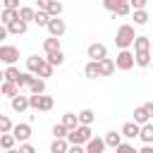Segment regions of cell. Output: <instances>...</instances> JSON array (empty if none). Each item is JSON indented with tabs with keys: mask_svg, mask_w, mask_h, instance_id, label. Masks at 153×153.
Segmentation results:
<instances>
[{
	"mask_svg": "<svg viewBox=\"0 0 153 153\" xmlns=\"http://www.w3.org/2000/svg\"><path fill=\"white\" fill-rule=\"evenodd\" d=\"M134 38H136L134 26H131V24H122V26L117 29V33H115V45H117L120 50H129V45H134Z\"/></svg>",
	"mask_w": 153,
	"mask_h": 153,
	"instance_id": "6da1fadb",
	"label": "cell"
},
{
	"mask_svg": "<svg viewBox=\"0 0 153 153\" xmlns=\"http://www.w3.org/2000/svg\"><path fill=\"white\" fill-rule=\"evenodd\" d=\"M91 139H93V134H91V127H81V124L67 134V143H69V146H86Z\"/></svg>",
	"mask_w": 153,
	"mask_h": 153,
	"instance_id": "7a4b0ae2",
	"label": "cell"
},
{
	"mask_svg": "<svg viewBox=\"0 0 153 153\" xmlns=\"http://www.w3.org/2000/svg\"><path fill=\"white\" fill-rule=\"evenodd\" d=\"M53 105H55L53 96H29V108H33V110L48 112V110H53Z\"/></svg>",
	"mask_w": 153,
	"mask_h": 153,
	"instance_id": "3957f363",
	"label": "cell"
},
{
	"mask_svg": "<svg viewBox=\"0 0 153 153\" xmlns=\"http://www.w3.org/2000/svg\"><path fill=\"white\" fill-rule=\"evenodd\" d=\"M19 60V48L17 45H2L0 43V62H5L7 67H14Z\"/></svg>",
	"mask_w": 153,
	"mask_h": 153,
	"instance_id": "277c9868",
	"label": "cell"
},
{
	"mask_svg": "<svg viewBox=\"0 0 153 153\" xmlns=\"http://www.w3.org/2000/svg\"><path fill=\"white\" fill-rule=\"evenodd\" d=\"M131 67H134V53H129V50H120L117 57H115V69L129 72Z\"/></svg>",
	"mask_w": 153,
	"mask_h": 153,
	"instance_id": "5b68a950",
	"label": "cell"
},
{
	"mask_svg": "<svg viewBox=\"0 0 153 153\" xmlns=\"http://www.w3.org/2000/svg\"><path fill=\"white\" fill-rule=\"evenodd\" d=\"M48 33H50V38H60L65 31H67V26H65V19H60V17H50V22H48Z\"/></svg>",
	"mask_w": 153,
	"mask_h": 153,
	"instance_id": "8992f818",
	"label": "cell"
},
{
	"mask_svg": "<svg viewBox=\"0 0 153 153\" xmlns=\"http://www.w3.org/2000/svg\"><path fill=\"white\" fill-rule=\"evenodd\" d=\"M86 55L91 57V62H100V60L108 57V48H105L103 43H91V45L86 48Z\"/></svg>",
	"mask_w": 153,
	"mask_h": 153,
	"instance_id": "52a82bcc",
	"label": "cell"
},
{
	"mask_svg": "<svg viewBox=\"0 0 153 153\" xmlns=\"http://www.w3.org/2000/svg\"><path fill=\"white\" fill-rule=\"evenodd\" d=\"M12 136H14V141L26 143L29 136H31V124H29V122H19V124H14V127H12Z\"/></svg>",
	"mask_w": 153,
	"mask_h": 153,
	"instance_id": "ba28073f",
	"label": "cell"
},
{
	"mask_svg": "<svg viewBox=\"0 0 153 153\" xmlns=\"http://www.w3.org/2000/svg\"><path fill=\"white\" fill-rule=\"evenodd\" d=\"M139 53H151V38L148 36H136L134 38V55Z\"/></svg>",
	"mask_w": 153,
	"mask_h": 153,
	"instance_id": "9c48e42d",
	"label": "cell"
},
{
	"mask_svg": "<svg viewBox=\"0 0 153 153\" xmlns=\"http://www.w3.org/2000/svg\"><path fill=\"white\" fill-rule=\"evenodd\" d=\"M5 29H7V33H12V36H22V33H26L29 24H26V22H22V19H14V22H12V24H7Z\"/></svg>",
	"mask_w": 153,
	"mask_h": 153,
	"instance_id": "30bf717a",
	"label": "cell"
},
{
	"mask_svg": "<svg viewBox=\"0 0 153 153\" xmlns=\"http://www.w3.org/2000/svg\"><path fill=\"white\" fill-rule=\"evenodd\" d=\"M115 72V60L112 57H105L98 62V76H110Z\"/></svg>",
	"mask_w": 153,
	"mask_h": 153,
	"instance_id": "8fae6325",
	"label": "cell"
},
{
	"mask_svg": "<svg viewBox=\"0 0 153 153\" xmlns=\"http://www.w3.org/2000/svg\"><path fill=\"white\" fill-rule=\"evenodd\" d=\"M10 105H12L14 112H26V110H29V96H22V93H19L17 98L10 100Z\"/></svg>",
	"mask_w": 153,
	"mask_h": 153,
	"instance_id": "7c38bea8",
	"label": "cell"
},
{
	"mask_svg": "<svg viewBox=\"0 0 153 153\" xmlns=\"http://www.w3.org/2000/svg\"><path fill=\"white\" fill-rule=\"evenodd\" d=\"M139 139H141L146 146H153V122H148V124H143V127L139 129Z\"/></svg>",
	"mask_w": 153,
	"mask_h": 153,
	"instance_id": "4fadbf2b",
	"label": "cell"
},
{
	"mask_svg": "<svg viewBox=\"0 0 153 153\" xmlns=\"http://www.w3.org/2000/svg\"><path fill=\"white\" fill-rule=\"evenodd\" d=\"M43 50H45V57L60 53V50H62V48H60V38H45V41H43Z\"/></svg>",
	"mask_w": 153,
	"mask_h": 153,
	"instance_id": "5bb4252c",
	"label": "cell"
},
{
	"mask_svg": "<svg viewBox=\"0 0 153 153\" xmlns=\"http://www.w3.org/2000/svg\"><path fill=\"white\" fill-rule=\"evenodd\" d=\"M0 96H7L10 100H12V98H17V96H19V88H17V84L2 81V84H0Z\"/></svg>",
	"mask_w": 153,
	"mask_h": 153,
	"instance_id": "9a60e30c",
	"label": "cell"
},
{
	"mask_svg": "<svg viewBox=\"0 0 153 153\" xmlns=\"http://www.w3.org/2000/svg\"><path fill=\"white\" fill-rule=\"evenodd\" d=\"M139 129H141L139 124H134V122H124L120 134H122L124 139H136V136H139Z\"/></svg>",
	"mask_w": 153,
	"mask_h": 153,
	"instance_id": "2e32d148",
	"label": "cell"
},
{
	"mask_svg": "<svg viewBox=\"0 0 153 153\" xmlns=\"http://www.w3.org/2000/svg\"><path fill=\"white\" fill-rule=\"evenodd\" d=\"M84 151H86V153H103V151H105V143H103V139L93 136V139L84 146Z\"/></svg>",
	"mask_w": 153,
	"mask_h": 153,
	"instance_id": "e0dca14e",
	"label": "cell"
},
{
	"mask_svg": "<svg viewBox=\"0 0 153 153\" xmlns=\"http://www.w3.org/2000/svg\"><path fill=\"white\" fill-rule=\"evenodd\" d=\"M76 120H79V124H81V127H91V124H93V120H96V112L86 108V110H81V112L76 115Z\"/></svg>",
	"mask_w": 153,
	"mask_h": 153,
	"instance_id": "ac0fdd59",
	"label": "cell"
},
{
	"mask_svg": "<svg viewBox=\"0 0 153 153\" xmlns=\"http://www.w3.org/2000/svg\"><path fill=\"white\" fill-rule=\"evenodd\" d=\"M151 122V117H148V112L143 110V105H139V108H134V124H139V127H143V124H148Z\"/></svg>",
	"mask_w": 153,
	"mask_h": 153,
	"instance_id": "d6986e66",
	"label": "cell"
},
{
	"mask_svg": "<svg viewBox=\"0 0 153 153\" xmlns=\"http://www.w3.org/2000/svg\"><path fill=\"white\" fill-rule=\"evenodd\" d=\"M60 124H62L67 131H72V129H76V127H79V120H76V115H74V112H65Z\"/></svg>",
	"mask_w": 153,
	"mask_h": 153,
	"instance_id": "ffe728a7",
	"label": "cell"
},
{
	"mask_svg": "<svg viewBox=\"0 0 153 153\" xmlns=\"http://www.w3.org/2000/svg\"><path fill=\"white\" fill-rule=\"evenodd\" d=\"M103 143L110 146V148H117V146L122 143V134H120V131H108V134L103 136Z\"/></svg>",
	"mask_w": 153,
	"mask_h": 153,
	"instance_id": "44dd1931",
	"label": "cell"
},
{
	"mask_svg": "<svg viewBox=\"0 0 153 153\" xmlns=\"http://www.w3.org/2000/svg\"><path fill=\"white\" fill-rule=\"evenodd\" d=\"M62 10H65L62 2H50V0H45V10H43V12H48V17H60Z\"/></svg>",
	"mask_w": 153,
	"mask_h": 153,
	"instance_id": "7402d4cb",
	"label": "cell"
},
{
	"mask_svg": "<svg viewBox=\"0 0 153 153\" xmlns=\"http://www.w3.org/2000/svg\"><path fill=\"white\" fill-rule=\"evenodd\" d=\"M33 14H36V10H33V7H29V5H22V7L17 10V17H19L22 22H26V24H29V22H33Z\"/></svg>",
	"mask_w": 153,
	"mask_h": 153,
	"instance_id": "603a6c76",
	"label": "cell"
},
{
	"mask_svg": "<svg viewBox=\"0 0 153 153\" xmlns=\"http://www.w3.org/2000/svg\"><path fill=\"white\" fill-rule=\"evenodd\" d=\"M19 67L14 65V67H7V69H2V81H10V84H17V79H19Z\"/></svg>",
	"mask_w": 153,
	"mask_h": 153,
	"instance_id": "cb8c5ba5",
	"label": "cell"
},
{
	"mask_svg": "<svg viewBox=\"0 0 153 153\" xmlns=\"http://www.w3.org/2000/svg\"><path fill=\"white\" fill-rule=\"evenodd\" d=\"M43 60H45V57H38V55L26 57V69H29V74H36V72H38V67L43 65Z\"/></svg>",
	"mask_w": 153,
	"mask_h": 153,
	"instance_id": "d4e9b609",
	"label": "cell"
},
{
	"mask_svg": "<svg viewBox=\"0 0 153 153\" xmlns=\"http://www.w3.org/2000/svg\"><path fill=\"white\" fill-rule=\"evenodd\" d=\"M29 91H31V96H43V93H45V81L36 76V79L31 81V86H29Z\"/></svg>",
	"mask_w": 153,
	"mask_h": 153,
	"instance_id": "484cf974",
	"label": "cell"
},
{
	"mask_svg": "<svg viewBox=\"0 0 153 153\" xmlns=\"http://www.w3.org/2000/svg\"><path fill=\"white\" fill-rule=\"evenodd\" d=\"M33 79H36L33 74H29V72H22V74H19V79H17V88H19V91H22V88H29Z\"/></svg>",
	"mask_w": 153,
	"mask_h": 153,
	"instance_id": "4316f807",
	"label": "cell"
},
{
	"mask_svg": "<svg viewBox=\"0 0 153 153\" xmlns=\"http://www.w3.org/2000/svg\"><path fill=\"white\" fill-rule=\"evenodd\" d=\"M67 148H69L67 139H55L50 143V153H67Z\"/></svg>",
	"mask_w": 153,
	"mask_h": 153,
	"instance_id": "83f0119b",
	"label": "cell"
},
{
	"mask_svg": "<svg viewBox=\"0 0 153 153\" xmlns=\"http://www.w3.org/2000/svg\"><path fill=\"white\" fill-rule=\"evenodd\" d=\"M134 65H136V67H151V53H139V55H134Z\"/></svg>",
	"mask_w": 153,
	"mask_h": 153,
	"instance_id": "f1b7e54d",
	"label": "cell"
},
{
	"mask_svg": "<svg viewBox=\"0 0 153 153\" xmlns=\"http://www.w3.org/2000/svg\"><path fill=\"white\" fill-rule=\"evenodd\" d=\"M14 19H19V17H17V12H14V10H2V12H0V22H2V24H5V26H7V24H12V22H14Z\"/></svg>",
	"mask_w": 153,
	"mask_h": 153,
	"instance_id": "f546056e",
	"label": "cell"
},
{
	"mask_svg": "<svg viewBox=\"0 0 153 153\" xmlns=\"http://www.w3.org/2000/svg\"><path fill=\"white\" fill-rule=\"evenodd\" d=\"M45 62H48L50 67H60V65L65 62V53L60 50V53H55V55H48V57H45Z\"/></svg>",
	"mask_w": 153,
	"mask_h": 153,
	"instance_id": "4dcf8cb0",
	"label": "cell"
},
{
	"mask_svg": "<svg viewBox=\"0 0 153 153\" xmlns=\"http://www.w3.org/2000/svg\"><path fill=\"white\" fill-rule=\"evenodd\" d=\"M0 148L12 151V148H14V136H12V134H0Z\"/></svg>",
	"mask_w": 153,
	"mask_h": 153,
	"instance_id": "1f68e13d",
	"label": "cell"
},
{
	"mask_svg": "<svg viewBox=\"0 0 153 153\" xmlns=\"http://www.w3.org/2000/svg\"><path fill=\"white\" fill-rule=\"evenodd\" d=\"M12 120L7 115H0V134H12Z\"/></svg>",
	"mask_w": 153,
	"mask_h": 153,
	"instance_id": "d6a6232c",
	"label": "cell"
},
{
	"mask_svg": "<svg viewBox=\"0 0 153 153\" xmlns=\"http://www.w3.org/2000/svg\"><path fill=\"white\" fill-rule=\"evenodd\" d=\"M131 12V7H129V2H124V0H120L117 2V7H115V12L112 14H117V17H127Z\"/></svg>",
	"mask_w": 153,
	"mask_h": 153,
	"instance_id": "836d02e7",
	"label": "cell"
},
{
	"mask_svg": "<svg viewBox=\"0 0 153 153\" xmlns=\"http://www.w3.org/2000/svg\"><path fill=\"white\" fill-rule=\"evenodd\" d=\"M36 74H38V79H43V81H45L48 76H53V67H50V65L43 60V65L38 67V72H36Z\"/></svg>",
	"mask_w": 153,
	"mask_h": 153,
	"instance_id": "e575fe53",
	"label": "cell"
},
{
	"mask_svg": "<svg viewBox=\"0 0 153 153\" xmlns=\"http://www.w3.org/2000/svg\"><path fill=\"white\" fill-rule=\"evenodd\" d=\"M84 74H86L88 79H96V76H98V62H91V60H88L86 67H84Z\"/></svg>",
	"mask_w": 153,
	"mask_h": 153,
	"instance_id": "d590c367",
	"label": "cell"
},
{
	"mask_svg": "<svg viewBox=\"0 0 153 153\" xmlns=\"http://www.w3.org/2000/svg\"><path fill=\"white\" fill-rule=\"evenodd\" d=\"M33 22H36L38 26H43V29H45V26H48V22H50V17H48V12H38V10H36Z\"/></svg>",
	"mask_w": 153,
	"mask_h": 153,
	"instance_id": "8d00e7d4",
	"label": "cell"
},
{
	"mask_svg": "<svg viewBox=\"0 0 153 153\" xmlns=\"http://www.w3.org/2000/svg\"><path fill=\"white\" fill-rule=\"evenodd\" d=\"M134 24H136V26H143V24H148V12H146V10H139V12H134Z\"/></svg>",
	"mask_w": 153,
	"mask_h": 153,
	"instance_id": "74e56055",
	"label": "cell"
},
{
	"mask_svg": "<svg viewBox=\"0 0 153 153\" xmlns=\"http://www.w3.org/2000/svg\"><path fill=\"white\" fill-rule=\"evenodd\" d=\"M67 134H69V131H67L62 124H55V127H53V136H55V139H67Z\"/></svg>",
	"mask_w": 153,
	"mask_h": 153,
	"instance_id": "f35d334b",
	"label": "cell"
},
{
	"mask_svg": "<svg viewBox=\"0 0 153 153\" xmlns=\"http://www.w3.org/2000/svg\"><path fill=\"white\" fill-rule=\"evenodd\" d=\"M115 151H117V153H139V151H136V148H134L131 143H124V141H122V143H120V146H117Z\"/></svg>",
	"mask_w": 153,
	"mask_h": 153,
	"instance_id": "ab89813d",
	"label": "cell"
},
{
	"mask_svg": "<svg viewBox=\"0 0 153 153\" xmlns=\"http://www.w3.org/2000/svg\"><path fill=\"white\" fill-rule=\"evenodd\" d=\"M2 7H5V10H14V12H17V10H19V0H2Z\"/></svg>",
	"mask_w": 153,
	"mask_h": 153,
	"instance_id": "60d3db41",
	"label": "cell"
},
{
	"mask_svg": "<svg viewBox=\"0 0 153 153\" xmlns=\"http://www.w3.org/2000/svg\"><path fill=\"white\" fill-rule=\"evenodd\" d=\"M129 7H131L134 12H139V10H146V0H131V2H129Z\"/></svg>",
	"mask_w": 153,
	"mask_h": 153,
	"instance_id": "b9f144b4",
	"label": "cell"
},
{
	"mask_svg": "<svg viewBox=\"0 0 153 153\" xmlns=\"http://www.w3.org/2000/svg\"><path fill=\"white\" fill-rule=\"evenodd\" d=\"M117 2H120V0H105V2H103V7H105V10H110V12H115Z\"/></svg>",
	"mask_w": 153,
	"mask_h": 153,
	"instance_id": "7bdbcfd3",
	"label": "cell"
},
{
	"mask_svg": "<svg viewBox=\"0 0 153 153\" xmlns=\"http://www.w3.org/2000/svg\"><path fill=\"white\" fill-rule=\"evenodd\" d=\"M19 153H36V148H33L31 143H22V146H19Z\"/></svg>",
	"mask_w": 153,
	"mask_h": 153,
	"instance_id": "ee69618b",
	"label": "cell"
},
{
	"mask_svg": "<svg viewBox=\"0 0 153 153\" xmlns=\"http://www.w3.org/2000/svg\"><path fill=\"white\" fill-rule=\"evenodd\" d=\"M143 110L148 112V117H153V100H148V103H143Z\"/></svg>",
	"mask_w": 153,
	"mask_h": 153,
	"instance_id": "f6af8a7d",
	"label": "cell"
},
{
	"mask_svg": "<svg viewBox=\"0 0 153 153\" xmlns=\"http://www.w3.org/2000/svg\"><path fill=\"white\" fill-rule=\"evenodd\" d=\"M67 153H86V151H84V146H69Z\"/></svg>",
	"mask_w": 153,
	"mask_h": 153,
	"instance_id": "bcb514c9",
	"label": "cell"
},
{
	"mask_svg": "<svg viewBox=\"0 0 153 153\" xmlns=\"http://www.w3.org/2000/svg\"><path fill=\"white\" fill-rule=\"evenodd\" d=\"M5 36H7V29H5V26H2V24H0V41H2V38H5Z\"/></svg>",
	"mask_w": 153,
	"mask_h": 153,
	"instance_id": "7dc6e473",
	"label": "cell"
},
{
	"mask_svg": "<svg viewBox=\"0 0 153 153\" xmlns=\"http://www.w3.org/2000/svg\"><path fill=\"white\" fill-rule=\"evenodd\" d=\"M139 153H153V146H143V148H141Z\"/></svg>",
	"mask_w": 153,
	"mask_h": 153,
	"instance_id": "c3c4849f",
	"label": "cell"
},
{
	"mask_svg": "<svg viewBox=\"0 0 153 153\" xmlns=\"http://www.w3.org/2000/svg\"><path fill=\"white\" fill-rule=\"evenodd\" d=\"M5 153H19V148H12V151H5Z\"/></svg>",
	"mask_w": 153,
	"mask_h": 153,
	"instance_id": "681fc988",
	"label": "cell"
},
{
	"mask_svg": "<svg viewBox=\"0 0 153 153\" xmlns=\"http://www.w3.org/2000/svg\"><path fill=\"white\" fill-rule=\"evenodd\" d=\"M151 53H153V38H151Z\"/></svg>",
	"mask_w": 153,
	"mask_h": 153,
	"instance_id": "f907efd6",
	"label": "cell"
},
{
	"mask_svg": "<svg viewBox=\"0 0 153 153\" xmlns=\"http://www.w3.org/2000/svg\"><path fill=\"white\" fill-rule=\"evenodd\" d=\"M0 84H2V69H0Z\"/></svg>",
	"mask_w": 153,
	"mask_h": 153,
	"instance_id": "816d5d0a",
	"label": "cell"
},
{
	"mask_svg": "<svg viewBox=\"0 0 153 153\" xmlns=\"http://www.w3.org/2000/svg\"><path fill=\"white\" fill-rule=\"evenodd\" d=\"M151 67H153V60H151Z\"/></svg>",
	"mask_w": 153,
	"mask_h": 153,
	"instance_id": "f5cc1de1",
	"label": "cell"
},
{
	"mask_svg": "<svg viewBox=\"0 0 153 153\" xmlns=\"http://www.w3.org/2000/svg\"><path fill=\"white\" fill-rule=\"evenodd\" d=\"M0 115H2V112H0Z\"/></svg>",
	"mask_w": 153,
	"mask_h": 153,
	"instance_id": "db71d44e",
	"label": "cell"
}]
</instances>
